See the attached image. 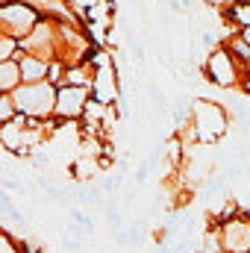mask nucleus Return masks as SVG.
<instances>
[{
  "label": "nucleus",
  "mask_w": 250,
  "mask_h": 253,
  "mask_svg": "<svg viewBox=\"0 0 250 253\" xmlns=\"http://www.w3.org/2000/svg\"><path fill=\"white\" fill-rule=\"evenodd\" d=\"M12 100L18 106V115H27V118H50L56 115V100H59V88L44 80V83H33V85H21L18 91H12Z\"/></svg>",
  "instance_id": "1"
},
{
  "label": "nucleus",
  "mask_w": 250,
  "mask_h": 253,
  "mask_svg": "<svg viewBox=\"0 0 250 253\" xmlns=\"http://www.w3.org/2000/svg\"><path fill=\"white\" fill-rule=\"evenodd\" d=\"M227 126H230V118H227L221 103H215V100L191 103V132H194L197 141L212 144V141L227 135Z\"/></svg>",
  "instance_id": "2"
},
{
  "label": "nucleus",
  "mask_w": 250,
  "mask_h": 253,
  "mask_svg": "<svg viewBox=\"0 0 250 253\" xmlns=\"http://www.w3.org/2000/svg\"><path fill=\"white\" fill-rule=\"evenodd\" d=\"M39 24H42V18L27 0H6L3 9H0V30H3V36H12L18 42L30 39Z\"/></svg>",
  "instance_id": "3"
},
{
  "label": "nucleus",
  "mask_w": 250,
  "mask_h": 253,
  "mask_svg": "<svg viewBox=\"0 0 250 253\" xmlns=\"http://www.w3.org/2000/svg\"><path fill=\"white\" fill-rule=\"evenodd\" d=\"M88 100H91V91L85 85H62L59 88V100H56V118H62V121L83 118Z\"/></svg>",
  "instance_id": "4"
},
{
  "label": "nucleus",
  "mask_w": 250,
  "mask_h": 253,
  "mask_svg": "<svg viewBox=\"0 0 250 253\" xmlns=\"http://www.w3.org/2000/svg\"><path fill=\"white\" fill-rule=\"evenodd\" d=\"M221 245L224 253H250V215L221 221Z\"/></svg>",
  "instance_id": "5"
},
{
  "label": "nucleus",
  "mask_w": 250,
  "mask_h": 253,
  "mask_svg": "<svg viewBox=\"0 0 250 253\" xmlns=\"http://www.w3.org/2000/svg\"><path fill=\"white\" fill-rule=\"evenodd\" d=\"M206 77H209V83L224 85V88L239 83V68H236V59L230 56L227 47H218V50L209 53V59H206Z\"/></svg>",
  "instance_id": "6"
},
{
  "label": "nucleus",
  "mask_w": 250,
  "mask_h": 253,
  "mask_svg": "<svg viewBox=\"0 0 250 253\" xmlns=\"http://www.w3.org/2000/svg\"><path fill=\"white\" fill-rule=\"evenodd\" d=\"M18 62H21V77H24L27 85H33V83H44V80L50 77V62H44V59H39V56L21 53Z\"/></svg>",
  "instance_id": "7"
},
{
  "label": "nucleus",
  "mask_w": 250,
  "mask_h": 253,
  "mask_svg": "<svg viewBox=\"0 0 250 253\" xmlns=\"http://www.w3.org/2000/svg\"><path fill=\"white\" fill-rule=\"evenodd\" d=\"M24 85V77H21V62L12 59V62H0V91L3 94H12Z\"/></svg>",
  "instance_id": "8"
},
{
  "label": "nucleus",
  "mask_w": 250,
  "mask_h": 253,
  "mask_svg": "<svg viewBox=\"0 0 250 253\" xmlns=\"http://www.w3.org/2000/svg\"><path fill=\"white\" fill-rule=\"evenodd\" d=\"M18 47H21V42H18V39H12V36H3V33H0V62L21 59Z\"/></svg>",
  "instance_id": "9"
},
{
  "label": "nucleus",
  "mask_w": 250,
  "mask_h": 253,
  "mask_svg": "<svg viewBox=\"0 0 250 253\" xmlns=\"http://www.w3.org/2000/svg\"><path fill=\"white\" fill-rule=\"evenodd\" d=\"M18 118V106H15V100H12V94H3L0 97V121H3V126L12 124Z\"/></svg>",
  "instance_id": "10"
},
{
  "label": "nucleus",
  "mask_w": 250,
  "mask_h": 253,
  "mask_svg": "<svg viewBox=\"0 0 250 253\" xmlns=\"http://www.w3.org/2000/svg\"><path fill=\"white\" fill-rule=\"evenodd\" d=\"M233 18L242 24V30H248L250 27V3H239V6H233Z\"/></svg>",
  "instance_id": "11"
},
{
  "label": "nucleus",
  "mask_w": 250,
  "mask_h": 253,
  "mask_svg": "<svg viewBox=\"0 0 250 253\" xmlns=\"http://www.w3.org/2000/svg\"><path fill=\"white\" fill-rule=\"evenodd\" d=\"M209 3H212V6H230V9H233V6H239L242 0H209Z\"/></svg>",
  "instance_id": "12"
},
{
  "label": "nucleus",
  "mask_w": 250,
  "mask_h": 253,
  "mask_svg": "<svg viewBox=\"0 0 250 253\" xmlns=\"http://www.w3.org/2000/svg\"><path fill=\"white\" fill-rule=\"evenodd\" d=\"M239 36H242V39H245V42H248V44H250V27H248V30H242Z\"/></svg>",
  "instance_id": "13"
}]
</instances>
